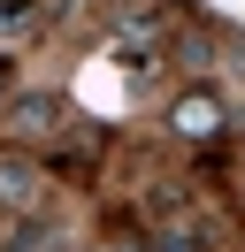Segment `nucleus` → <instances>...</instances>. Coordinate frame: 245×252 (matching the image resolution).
<instances>
[{
  "label": "nucleus",
  "mask_w": 245,
  "mask_h": 252,
  "mask_svg": "<svg viewBox=\"0 0 245 252\" xmlns=\"http://www.w3.org/2000/svg\"><path fill=\"white\" fill-rule=\"evenodd\" d=\"M54 123H61V99H54V92H23V99H8V130H15V138H46Z\"/></svg>",
  "instance_id": "obj_1"
},
{
  "label": "nucleus",
  "mask_w": 245,
  "mask_h": 252,
  "mask_svg": "<svg viewBox=\"0 0 245 252\" xmlns=\"http://www.w3.org/2000/svg\"><path fill=\"white\" fill-rule=\"evenodd\" d=\"M0 199L31 206V199H39V168H31V160H0Z\"/></svg>",
  "instance_id": "obj_2"
},
{
  "label": "nucleus",
  "mask_w": 245,
  "mask_h": 252,
  "mask_svg": "<svg viewBox=\"0 0 245 252\" xmlns=\"http://www.w3.org/2000/svg\"><path fill=\"white\" fill-rule=\"evenodd\" d=\"M153 252H207V237H199L192 221H161V229H153Z\"/></svg>",
  "instance_id": "obj_3"
},
{
  "label": "nucleus",
  "mask_w": 245,
  "mask_h": 252,
  "mask_svg": "<svg viewBox=\"0 0 245 252\" xmlns=\"http://www.w3.org/2000/svg\"><path fill=\"white\" fill-rule=\"evenodd\" d=\"M31 23H39V16H31V0H0V38H23Z\"/></svg>",
  "instance_id": "obj_4"
},
{
  "label": "nucleus",
  "mask_w": 245,
  "mask_h": 252,
  "mask_svg": "<svg viewBox=\"0 0 245 252\" xmlns=\"http://www.w3.org/2000/svg\"><path fill=\"white\" fill-rule=\"evenodd\" d=\"M176 123H192V138H207L222 115H214V99H184V107H176Z\"/></svg>",
  "instance_id": "obj_5"
},
{
  "label": "nucleus",
  "mask_w": 245,
  "mask_h": 252,
  "mask_svg": "<svg viewBox=\"0 0 245 252\" xmlns=\"http://www.w3.org/2000/svg\"><path fill=\"white\" fill-rule=\"evenodd\" d=\"M0 99H8V62H0Z\"/></svg>",
  "instance_id": "obj_6"
}]
</instances>
